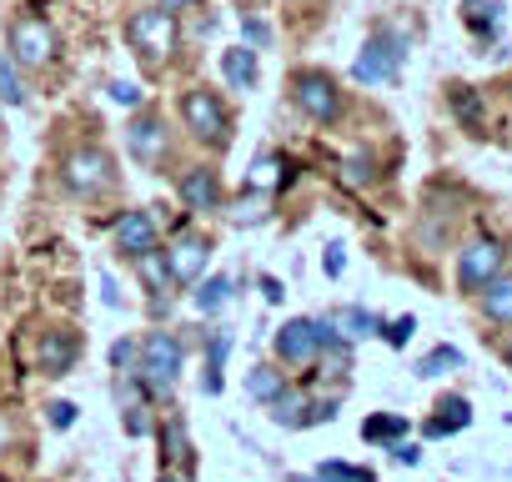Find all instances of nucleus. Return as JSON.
<instances>
[{"label": "nucleus", "mask_w": 512, "mask_h": 482, "mask_svg": "<svg viewBox=\"0 0 512 482\" xmlns=\"http://www.w3.org/2000/svg\"><path fill=\"white\" fill-rule=\"evenodd\" d=\"M126 41H131V51H136L141 61H151V66L171 61L176 46H181L176 11H166V6H141V11H131V16H126Z\"/></svg>", "instance_id": "obj_1"}, {"label": "nucleus", "mask_w": 512, "mask_h": 482, "mask_svg": "<svg viewBox=\"0 0 512 482\" xmlns=\"http://www.w3.org/2000/svg\"><path fill=\"white\" fill-rule=\"evenodd\" d=\"M181 126L191 131V141H201V146H211V151H226V146H231V111H226V101H221L216 91H206V86H191V91L181 96Z\"/></svg>", "instance_id": "obj_2"}, {"label": "nucleus", "mask_w": 512, "mask_h": 482, "mask_svg": "<svg viewBox=\"0 0 512 482\" xmlns=\"http://www.w3.org/2000/svg\"><path fill=\"white\" fill-rule=\"evenodd\" d=\"M181 362H186V347H181L176 332H146L141 337V362L136 367H141V377H146L151 392L171 397L176 382H181Z\"/></svg>", "instance_id": "obj_3"}, {"label": "nucleus", "mask_w": 512, "mask_h": 482, "mask_svg": "<svg viewBox=\"0 0 512 482\" xmlns=\"http://www.w3.org/2000/svg\"><path fill=\"white\" fill-rule=\"evenodd\" d=\"M402 61H407V36L392 31V26H382V31L367 36L362 56L352 61V81H362V86H382V81H392V76L402 71Z\"/></svg>", "instance_id": "obj_4"}, {"label": "nucleus", "mask_w": 512, "mask_h": 482, "mask_svg": "<svg viewBox=\"0 0 512 482\" xmlns=\"http://www.w3.org/2000/svg\"><path fill=\"white\" fill-rule=\"evenodd\" d=\"M6 41H11V61L21 71H46L56 61V46H61L56 41V26L46 16H31V11L11 21V36Z\"/></svg>", "instance_id": "obj_5"}, {"label": "nucleus", "mask_w": 512, "mask_h": 482, "mask_svg": "<svg viewBox=\"0 0 512 482\" xmlns=\"http://www.w3.org/2000/svg\"><path fill=\"white\" fill-rule=\"evenodd\" d=\"M292 106L317 126H337L342 111H347V101H342V91L327 71H297L292 76Z\"/></svg>", "instance_id": "obj_6"}, {"label": "nucleus", "mask_w": 512, "mask_h": 482, "mask_svg": "<svg viewBox=\"0 0 512 482\" xmlns=\"http://www.w3.org/2000/svg\"><path fill=\"white\" fill-rule=\"evenodd\" d=\"M61 181H66L76 196L96 201V196H106V191L116 186V161H111V151H101V146H76V151L61 161Z\"/></svg>", "instance_id": "obj_7"}, {"label": "nucleus", "mask_w": 512, "mask_h": 482, "mask_svg": "<svg viewBox=\"0 0 512 482\" xmlns=\"http://www.w3.org/2000/svg\"><path fill=\"white\" fill-rule=\"evenodd\" d=\"M507 267V252H502V241H492V236H477V241H467V247L457 252V287L462 292H482L497 272Z\"/></svg>", "instance_id": "obj_8"}, {"label": "nucleus", "mask_w": 512, "mask_h": 482, "mask_svg": "<svg viewBox=\"0 0 512 482\" xmlns=\"http://www.w3.org/2000/svg\"><path fill=\"white\" fill-rule=\"evenodd\" d=\"M322 327H327V317H292L277 337H272V347H277V357L287 362V367H307V362H317V352H322Z\"/></svg>", "instance_id": "obj_9"}, {"label": "nucleus", "mask_w": 512, "mask_h": 482, "mask_svg": "<svg viewBox=\"0 0 512 482\" xmlns=\"http://www.w3.org/2000/svg\"><path fill=\"white\" fill-rule=\"evenodd\" d=\"M126 151L141 161V166H161L166 151H171V136H166V116L161 111H136L131 126H126Z\"/></svg>", "instance_id": "obj_10"}, {"label": "nucleus", "mask_w": 512, "mask_h": 482, "mask_svg": "<svg viewBox=\"0 0 512 482\" xmlns=\"http://www.w3.org/2000/svg\"><path fill=\"white\" fill-rule=\"evenodd\" d=\"M181 201L191 216H206V211H221L226 206V191H221V176L211 166H186L181 171Z\"/></svg>", "instance_id": "obj_11"}, {"label": "nucleus", "mask_w": 512, "mask_h": 482, "mask_svg": "<svg viewBox=\"0 0 512 482\" xmlns=\"http://www.w3.org/2000/svg\"><path fill=\"white\" fill-rule=\"evenodd\" d=\"M76 357H81V332L76 327H51L41 337V347H36V367L46 377H66L76 367Z\"/></svg>", "instance_id": "obj_12"}, {"label": "nucleus", "mask_w": 512, "mask_h": 482, "mask_svg": "<svg viewBox=\"0 0 512 482\" xmlns=\"http://www.w3.org/2000/svg\"><path fill=\"white\" fill-rule=\"evenodd\" d=\"M166 262H171V282H201V272L211 262V241L186 231V236H176L166 247Z\"/></svg>", "instance_id": "obj_13"}, {"label": "nucleus", "mask_w": 512, "mask_h": 482, "mask_svg": "<svg viewBox=\"0 0 512 482\" xmlns=\"http://www.w3.org/2000/svg\"><path fill=\"white\" fill-rule=\"evenodd\" d=\"M151 247H161L156 241V221H151V211H126L121 221H116V252L121 257H141V252H151Z\"/></svg>", "instance_id": "obj_14"}, {"label": "nucleus", "mask_w": 512, "mask_h": 482, "mask_svg": "<svg viewBox=\"0 0 512 482\" xmlns=\"http://www.w3.org/2000/svg\"><path fill=\"white\" fill-rule=\"evenodd\" d=\"M221 76L231 91H251L256 81H262V66H256V51L251 46H231L221 51Z\"/></svg>", "instance_id": "obj_15"}, {"label": "nucleus", "mask_w": 512, "mask_h": 482, "mask_svg": "<svg viewBox=\"0 0 512 482\" xmlns=\"http://www.w3.org/2000/svg\"><path fill=\"white\" fill-rule=\"evenodd\" d=\"M136 277H141V287L151 292V302H161L166 287H171V262H166V252H161V247L141 252V257H136Z\"/></svg>", "instance_id": "obj_16"}, {"label": "nucleus", "mask_w": 512, "mask_h": 482, "mask_svg": "<svg viewBox=\"0 0 512 482\" xmlns=\"http://www.w3.org/2000/svg\"><path fill=\"white\" fill-rule=\"evenodd\" d=\"M467 422H472V402H467V397H442V402H437V417H432L422 432H427V437H452V432H462Z\"/></svg>", "instance_id": "obj_17"}, {"label": "nucleus", "mask_w": 512, "mask_h": 482, "mask_svg": "<svg viewBox=\"0 0 512 482\" xmlns=\"http://www.w3.org/2000/svg\"><path fill=\"white\" fill-rule=\"evenodd\" d=\"M477 302H482V317L487 322H497V327H507L512 322V277H492L482 292H477Z\"/></svg>", "instance_id": "obj_18"}, {"label": "nucleus", "mask_w": 512, "mask_h": 482, "mask_svg": "<svg viewBox=\"0 0 512 482\" xmlns=\"http://www.w3.org/2000/svg\"><path fill=\"white\" fill-rule=\"evenodd\" d=\"M332 322H337V332H342L347 342H362V337H377V332H382V317L367 312V307H342Z\"/></svg>", "instance_id": "obj_19"}, {"label": "nucleus", "mask_w": 512, "mask_h": 482, "mask_svg": "<svg viewBox=\"0 0 512 482\" xmlns=\"http://www.w3.org/2000/svg\"><path fill=\"white\" fill-rule=\"evenodd\" d=\"M226 352H231V332H211V352H206V372H201V392H206V397H216V392H221Z\"/></svg>", "instance_id": "obj_20"}, {"label": "nucleus", "mask_w": 512, "mask_h": 482, "mask_svg": "<svg viewBox=\"0 0 512 482\" xmlns=\"http://www.w3.org/2000/svg\"><path fill=\"white\" fill-rule=\"evenodd\" d=\"M191 302H196L201 317H216V312L231 302V277H206V282L191 292Z\"/></svg>", "instance_id": "obj_21"}, {"label": "nucleus", "mask_w": 512, "mask_h": 482, "mask_svg": "<svg viewBox=\"0 0 512 482\" xmlns=\"http://www.w3.org/2000/svg\"><path fill=\"white\" fill-rule=\"evenodd\" d=\"M282 387H287V372H277V367H251V372H246V397H256L262 407H267Z\"/></svg>", "instance_id": "obj_22"}, {"label": "nucleus", "mask_w": 512, "mask_h": 482, "mask_svg": "<svg viewBox=\"0 0 512 482\" xmlns=\"http://www.w3.org/2000/svg\"><path fill=\"white\" fill-rule=\"evenodd\" d=\"M267 407H272V422H277V427H302L307 397H302L297 387H282V392H277V397H272Z\"/></svg>", "instance_id": "obj_23"}, {"label": "nucleus", "mask_w": 512, "mask_h": 482, "mask_svg": "<svg viewBox=\"0 0 512 482\" xmlns=\"http://www.w3.org/2000/svg\"><path fill=\"white\" fill-rule=\"evenodd\" d=\"M317 362H322V372H337V377H342V372H352V342H347V337L337 332L332 342H322Z\"/></svg>", "instance_id": "obj_24"}, {"label": "nucleus", "mask_w": 512, "mask_h": 482, "mask_svg": "<svg viewBox=\"0 0 512 482\" xmlns=\"http://www.w3.org/2000/svg\"><path fill=\"white\" fill-rule=\"evenodd\" d=\"M452 367H462V352H457V347H432V352L417 362V377H442V372H452Z\"/></svg>", "instance_id": "obj_25"}, {"label": "nucleus", "mask_w": 512, "mask_h": 482, "mask_svg": "<svg viewBox=\"0 0 512 482\" xmlns=\"http://www.w3.org/2000/svg\"><path fill=\"white\" fill-rule=\"evenodd\" d=\"M407 432V417H367L362 422V437L367 442H397Z\"/></svg>", "instance_id": "obj_26"}, {"label": "nucleus", "mask_w": 512, "mask_h": 482, "mask_svg": "<svg viewBox=\"0 0 512 482\" xmlns=\"http://www.w3.org/2000/svg\"><path fill=\"white\" fill-rule=\"evenodd\" d=\"M462 11H467L472 31H497V21H502V11L492 6V0H462Z\"/></svg>", "instance_id": "obj_27"}, {"label": "nucleus", "mask_w": 512, "mask_h": 482, "mask_svg": "<svg viewBox=\"0 0 512 482\" xmlns=\"http://www.w3.org/2000/svg\"><path fill=\"white\" fill-rule=\"evenodd\" d=\"M21 66L11 61V56H0V101L6 106H21L26 101V91H21V76H16Z\"/></svg>", "instance_id": "obj_28"}, {"label": "nucleus", "mask_w": 512, "mask_h": 482, "mask_svg": "<svg viewBox=\"0 0 512 482\" xmlns=\"http://www.w3.org/2000/svg\"><path fill=\"white\" fill-rule=\"evenodd\" d=\"M231 221H236V226H246V221H251V226H256V221H267V201L256 196V191H251V196H241V201L231 206Z\"/></svg>", "instance_id": "obj_29"}, {"label": "nucleus", "mask_w": 512, "mask_h": 482, "mask_svg": "<svg viewBox=\"0 0 512 482\" xmlns=\"http://www.w3.org/2000/svg\"><path fill=\"white\" fill-rule=\"evenodd\" d=\"M317 477H327V482H372L367 467H347V462H322Z\"/></svg>", "instance_id": "obj_30"}, {"label": "nucleus", "mask_w": 512, "mask_h": 482, "mask_svg": "<svg viewBox=\"0 0 512 482\" xmlns=\"http://www.w3.org/2000/svg\"><path fill=\"white\" fill-rule=\"evenodd\" d=\"M241 36H246L251 51H267V46H272V26L256 21V16H241Z\"/></svg>", "instance_id": "obj_31"}, {"label": "nucleus", "mask_w": 512, "mask_h": 482, "mask_svg": "<svg viewBox=\"0 0 512 482\" xmlns=\"http://www.w3.org/2000/svg\"><path fill=\"white\" fill-rule=\"evenodd\" d=\"M412 332H417V317H397V322H382V337H387L392 347H407V342H412Z\"/></svg>", "instance_id": "obj_32"}, {"label": "nucleus", "mask_w": 512, "mask_h": 482, "mask_svg": "<svg viewBox=\"0 0 512 482\" xmlns=\"http://www.w3.org/2000/svg\"><path fill=\"white\" fill-rule=\"evenodd\" d=\"M161 442H166V457H186V452H191V447H186V427H181V417H171V422H166Z\"/></svg>", "instance_id": "obj_33"}, {"label": "nucleus", "mask_w": 512, "mask_h": 482, "mask_svg": "<svg viewBox=\"0 0 512 482\" xmlns=\"http://www.w3.org/2000/svg\"><path fill=\"white\" fill-rule=\"evenodd\" d=\"M136 362H141V347L121 337V342L111 347V367H116V372H126V367H136Z\"/></svg>", "instance_id": "obj_34"}, {"label": "nucleus", "mask_w": 512, "mask_h": 482, "mask_svg": "<svg viewBox=\"0 0 512 482\" xmlns=\"http://www.w3.org/2000/svg\"><path fill=\"white\" fill-rule=\"evenodd\" d=\"M332 417H337V397H327V402H307L302 427H317V422H332Z\"/></svg>", "instance_id": "obj_35"}, {"label": "nucleus", "mask_w": 512, "mask_h": 482, "mask_svg": "<svg viewBox=\"0 0 512 482\" xmlns=\"http://www.w3.org/2000/svg\"><path fill=\"white\" fill-rule=\"evenodd\" d=\"M272 181H282V161H277V156H262V161H256L251 186H272Z\"/></svg>", "instance_id": "obj_36"}, {"label": "nucleus", "mask_w": 512, "mask_h": 482, "mask_svg": "<svg viewBox=\"0 0 512 482\" xmlns=\"http://www.w3.org/2000/svg\"><path fill=\"white\" fill-rule=\"evenodd\" d=\"M347 181H352V186H367V181H372V156H362V151L347 156Z\"/></svg>", "instance_id": "obj_37"}, {"label": "nucleus", "mask_w": 512, "mask_h": 482, "mask_svg": "<svg viewBox=\"0 0 512 482\" xmlns=\"http://www.w3.org/2000/svg\"><path fill=\"white\" fill-rule=\"evenodd\" d=\"M111 101H116V106H141V86H131V81H111Z\"/></svg>", "instance_id": "obj_38"}, {"label": "nucleus", "mask_w": 512, "mask_h": 482, "mask_svg": "<svg viewBox=\"0 0 512 482\" xmlns=\"http://www.w3.org/2000/svg\"><path fill=\"white\" fill-rule=\"evenodd\" d=\"M46 412H51V427H56V432H66V427L76 422V407H71V402H51Z\"/></svg>", "instance_id": "obj_39"}, {"label": "nucleus", "mask_w": 512, "mask_h": 482, "mask_svg": "<svg viewBox=\"0 0 512 482\" xmlns=\"http://www.w3.org/2000/svg\"><path fill=\"white\" fill-rule=\"evenodd\" d=\"M126 432H131V437H146V432H151L146 407H126Z\"/></svg>", "instance_id": "obj_40"}, {"label": "nucleus", "mask_w": 512, "mask_h": 482, "mask_svg": "<svg viewBox=\"0 0 512 482\" xmlns=\"http://www.w3.org/2000/svg\"><path fill=\"white\" fill-rule=\"evenodd\" d=\"M392 457H397L402 467H417V462H422V447H417V442H392Z\"/></svg>", "instance_id": "obj_41"}, {"label": "nucleus", "mask_w": 512, "mask_h": 482, "mask_svg": "<svg viewBox=\"0 0 512 482\" xmlns=\"http://www.w3.org/2000/svg\"><path fill=\"white\" fill-rule=\"evenodd\" d=\"M452 106H457V116H462V121H477V96L457 91V96H452Z\"/></svg>", "instance_id": "obj_42"}, {"label": "nucleus", "mask_w": 512, "mask_h": 482, "mask_svg": "<svg viewBox=\"0 0 512 482\" xmlns=\"http://www.w3.org/2000/svg\"><path fill=\"white\" fill-rule=\"evenodd\" d=\"M262 297H267L272 307H282V297H287V292H282V282H277V277H262Z\"/></svg>", "instance_id": "obj_43"}, {"label": "nucleus", "mask_w": 512, "mask_h": 482, "mask_svg": "<svg viewBox=\"0 0 512 482\" xmlns=\"http://www.w3.org/2000/svg\"><path fill=\"white\" fill-rule=\"evenodd\" d=\"M322 267H327V277H342V247H327V262Z\"/></svg>", "instance_id": "obj_44"}, {"label": "nucleus", "mask_w": 512, "mask_h": 482, "mask_svg": "<svg viewBox=\"0 0 512 482\" xmlns=\"http://www.w3.org/2000/svg\"><path fill=\"white\" fill-rule=\"evenodd\" d=\"M166 11H186V6H196V0H161Z\"/></svg>", "instance_id": "obj_45"}, {"label": "nucleus", "mask_w": 512, "mask_h": 482, "mask_svg": "<svg viewBox=\"0 0 512 482\" xmlns=\"http://www.w3.org/2000/svg\"><path fill=\"white\" fill-rule=\"evenodd\" d=\"M502 357H507V367H512V337H507V347H502Z\"/></svg>", "instance_id": "obj_46"}, {"label": "nucleus", "mask_w": 512, "mask_h": 482, "mask_svg": "<svg viewBox=\"0 0 512 482\" xmlns=\"http://www.w3.org/2000/svg\"><path fill=\"white\" fill-rule=\"evenodd\" d=\"M161 482H176V477H161Z\"/></svg>", "instance_id": "obj_47"}]
</instances>
